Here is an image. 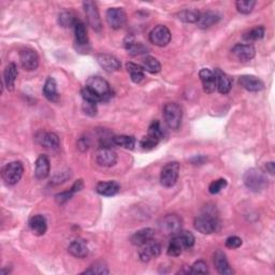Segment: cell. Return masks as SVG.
Returning <instances> with one entry per match:
<instances>
[{"label": "cell", "mask_w": 275, "mask_h": 275, "mask_svg": "<svg viewBox=\"0 0 275 275\" xmlns=\"http://www.w3.org/2000/svg\"><path fill=\"white\" fill-rule=\"evenodd\" d=\"M243 181L245 186L254 192H259L268 187V178L260 169L251 168L244 173Z\"/></svg>", "instance_id": "cell-1"}, {"label": "cell", "mask_w": 275, "mask_h": 275, "mask_svg": "<svg viewBox=\"0 0 275 275\" xmlns=\"http://www.w3.org/2000/svg\"><path fill=\"white\" fill-rule=\"evenodd\" d=\"M163 118L167 126L172 130H178L182 124L183 111L178 103L168 102L163 107Z\"/></svg>", "instance_id": "cell-2"}, {"label": "cell", "mask_w": 275, "mask_h": 275, "mask_svg": "<svg viewBox=\"0 0 275 275\" xmlns=\"http://www.w3.org/2000/svg\"><path fill=\"white\" fill-rule=\"evenodd\" d=\"M183 221L177 214H168L160 219L158 226L162 235L168 237H174L182 231Z\"/></svg>", "instance_id": "cell-3"}, {"label": "cell", "mask_w": 275, "mask_h": 275, "mask_svg": "<svg viewBox=\"0 0 275 275\" xmlns=\"http://www.w3.org/2000/svg\"><path fill=\"white\" fill-rule=\"evenodd\" d=\"M23 173H24L23 163L21 161H12L2 168L1 177L5 184L13 186L20 182L23 177Z\"/></svg>", "instance_id": "cell-4"}, {"label": "cell", "mask_w": 275, "mask_h": 275, "mask_svg": "<svg viewBox=\"0 0 275 275\" xmlns=\"http://www.w3.org/2000/svg\"><path fill=\"white\" fill-rule=\"evenodd\" d=\"M218 221L214 214H211L210 212L204 213L198 217L195 218L194 226L196 230H198L202 235H211L217 229Z\"/></svg>", "instance_id": "cell-5"}, {"label": "cell", "mask_w": 275, "mask_h": 275, "mask_svg": "<svg viewBox=\"0 0 275 275\" xmlns=\"http://www.w3.org/2000/svg\"><path fill=\"white\" fill-rule=\"evenodd\" d=\"M180 175V163L177 161L169 162L162 168L160 173V183L163 187L170 188L177 184Z\"/></svg>", "instance_id": "cell-6"}, {"label": "cell", "mask_w": 275, "mask_h": 275, "mask_svg": "<svg viewBox=\"0 0 275 275\" xmlns=\"http://www.w3.org/2000/svg\"><path fill=\"white\" fill-rule=\"evenodd\" d=\"M86 86L102 99V101L108 100L112 95L110 85L107 81L100 77H91L86 82Z\"/></svg>", "instance_id": "cell-7"}, {"label": "cell", "mask_w": 275, "mask_h": 275, "mask_svg": "<svg viewBox=\"0 0 275 275\" xmlns=\"http://www.w3.org/2000/svg\"><path fill=\"white\" fill-rule=\"evenodd\" d=\"M84 12L86 14L87 22H89L90 26L97 32H100L102 29V23L100 15H99V11L97 8L96 2L93 1H85L83 2Z\"/></svg>", "instance_id": "cell-8"}, {"label": "cell", "mask_w": 275, "mask_h": 275, "mask_svg": "<svg viewBox=\"0 0 275 275\" xmlns=\"http://www.w3.org/2000/svg\"><path fill=\"white\" fill-rule=\"evenodd\" d=\"M150 41L156 46L163 48L171 41V31L165 25H158L150 32Z\"/></svg>", "instance_id": "cell-9"}, {"label": "cell", "mask_w": 275, "mask_h": 275, "mask_svg": "<svg viewBox=\"0 0 275 275\" xmlns=\"http://www.w3.org/2000/svg\"><path fill=\"white\" fill-rule=\"evenodd\" d=\"M107 22L111 28L120 29L126 24L127 15L122 8H110L107 11Z\"/></svg>", "instance_id": "cell-10"}, {"label": "cell", "mask_w": 275, "mask_h": 275, "mask_svg": "<svg viewBox=\"0 0 275 275\" xmlns=\"http://www.w3.org/2000/svg\"><path fill=\"white\" fill-rule=\"evenodd\" d=\"M96 162L101 167H113L118 162V155L111 148L100 146L96 153Z\"/></svg>", "instance_id": "cell-11"}, {"label": "cell", "mask_w": 275, "mask_h": 275, "mask_svg": "<svg viewBox=\"0 0 275 275\" xmlns=\"http://www.w3.org/2000/svg\"><path fill=\"white\" fill-rule=\"evenodd\" d=\"M231 54L235 56L239 61L246 62L253 60L256 55V50L251 44H236L231 49Z\"/></svg>", "instance_id": "cell-12"}, {"label": "cell", "mask_w": 275, "mask_h": 275, "mask_svg": "<svg viewBox=\"0 0 275 275\" xmlns=\"http://www.w3.org/2000/svg\"><path fill=\"white\" fill-rule=\"evenodd\" d=\"M20 61L23 68L27 71L36 70L39 66V56L36 51L31 49H24L20 53Z\"/></svg>", "instance_id": "cell-13"}, {"label": "cell", "mask_w": 275, "mask_h": 275, "mask_svg": "<svg viewBox=\"0 0 275 275\" xmlns=\"http://www.w3.org/2000/svg\"><path fill=\"white\" fill-rule=\"evenodd\" d=\"M97 61L104 71L107 72H115L122 67V63L118 58L110 54L97 55Z\"/></svg>", "instance_id": "cell-14"}, {"label": "cell", "mask_w": 275, "mask_h": 275, "mask_svg": "<svg viewBox=\"0 0 275 275\" xmlns=\"http://www.w3.org/2000/svg\"><path fill=\"white\" fill-rule=\"evenodd\" d=\"M239 84L241 85L244 90H246L248 92H257L263 90L265 84L263 82L258 79L255 75H242V77L239 78Z\"/></svg>", "instance_id": "cell-15"}, {"label": "cell", "mask_w": 275, "mask_h": 275, "mask_svg": "<svg viewBox=\"0 0 275 275\" xmlns=\"http://www.w3.org/2000/svg\"><path fill=\"white\" fill-rule=\"evenodd\" d=\"M160 253H161L160 244H158L157 242L151 241L148 244H145L142 246V249L139 254L140 260L143 262H149L150 260L159 256Z\"/></svg>", "instance_id": "cell-16"}, {"label": "cell", "mask_w": 275, "mask_h": 275, "mask_svg": "<svg viewBox=\"0 0 275 275\" xmlns=\"http://www.w3.org/2000/svg\"><path fill=\"white\" fill-rule=\"evenodd\" d=\"M155 237V230L152 228H144V229L134 232L130 238V242L136 246H143L149 242L153 241Z\"/></svg>", "instance_id": "cell-17"}, {"label": "cell", "mask_w": 275, "mask_h": 275, "mask_svg": "<svg viewBox=\"0 0 275 275\" xmlns=\"http://www.w3.org/2000/svg\"><path fill=\"white\" fill-rule=\"evenodd\" d=\"M214 265L216 270L221 275H231L233 274V270L230 268L229 262H228L227 257L224 251L217 250L214 255Z\"/></svg>", "instance_id": "cell-18"}, {"label": "cell", "mask_w": 275, "mask_h": 275, "mask_svg": "<svg viewBox=\"0 0 275 275\" xmlns=\"http://www.w3.org/2000/svg\"><path fill=\"white\" fill-rule=\"evenodd\" d=\"M199 77L202 82L203 90L206 92L211 93L213 92L216 89V77L213 71H211L210 69H201L199 72Z\"/></svg>", "instance_id": "cell-19"}, {"label": "cell", "mask_w": 275, "mask_h": 275, "mask_svg": "<svg viewBox=\"0 0 275 275\" xmlns=\"http://www.w3.org/2000/svg\"><path fill=\"white\" fill-rule=\"evenodd\" d=\"M50 160L45 155H40L34 165V177L38 180H44L50 174Z\"/></svg>", "instance_id": "cell-20"}, {"label": "cell", "mask_w": 275, "mask_h": 275, "mask_svg": "<svg viewBox=\"0 0 275 275\" xmlns=\"http://www.w3.org/2000/svg\"><path fill=\"white\" fill-rule=\"evenodd\" d=\"M121 190V186L118 182L110 181V182H100L96 186V191L99 195L104 197H113L119 194Z\"/></svg>", "instance_id": "cell-21"}, {"label": "cell", "mask_w": 275, "mask_h": 275, "mask_svg": "<svg viewBox=\"0 0 275 275\" xmlns=\"http://www.w3.org/2000/svg\"><path fill=\"white\" fill-rule=\"evenodd\" d=\"M68 251L72 256L77 257V258H84V257L89 255V246H87V243L84 240L75 239L70 243Z\"/></svg>", "instance_id": "cell-22"}, {"label": "cell", "mask_w": 275, "mask_h": 275, "mask_svg": "<svg viewBox=\"0 0 275 275\" xmlns=\"http://www.w3.org/2000/svg\"><path fill=\"white\" fill-rule=\"evenodd\" d=\"M29 227L33 235L43 236L48 230V221L43 215H34L29 220Z\"/></svg>", "instance_id": "cell-23"}, {"label": "cell", "mask_w": 275, "mask_h": 275, "mask_svg": "<svg viewBox=\"0 0 275 275\" xmlns=\"http://www.w3.org/2000/svg\"><path fill=\"white\" fill-rule=\"evenodd\" d=\"M214 73L216 77V87H217V90L220 93L226 95V93L230 92L232 87L231 79L219 69H216Z\"/></svg>", "instance_id": "cell-24"}, {"label": "cell", "mask_w": 275, "mask_h": 275, "mask_svg": "<svg viewBox=\"0 0 275 275\" xmlns=\"http://www.w3.org/2000/svg\"><path fill=\"white\" fill-rule=\"evenodd\" d=\"M37 139L38 142L46 149L57 150L60 148V138H58L57 134L54 132H42Z\"/></svg>", "instance_id": "cell-25"}, {"label": "cell", "mask_w": 275, "mask_h": 275, "mask_svg": "<svg viewBox=\"0 0 275 275\" xmlns=\"http://www.w3.org/2000/svg\"><path fill=\"white\" fill-rule=\"evenodd\" d=\"M43 95L51 102H57L60 100V95L57 92V84L56 81L52 77L46 79L44 86H43Z\"/></svg>", "instance_id": "cell-26"}, {"label": "cell", "mask_w": 275, "mask_h": 275, "mask_svg": "<svg viewBox=\"0 0 275 275\" xmlns=\"http://www.w3.org/2000/svg\"><path fill=\"white\" fill-rule=\"evenodd\" d=\"M17 78V67L14 62H11L5 67L3 72V83L8 91H13Z\"/></svg>", "instance_id": "cell-27"}, {"label": "cell", "mask_w": 275, "mask_h": 275, "mask_svg": "<svg viewBox=\"0 0 275 275\" xmlns=\"http://www.w3.org/2000/svg\"><path fill=\"white\" fill-rule=\"evenodd\" d=\"M220 20V16L218 13L213 12V11H207V12L200 14V19H199L197 25L201 29H207L212 25L216 24Z\"/></svg>", "instance_id": "cell-28"}, {"label": "cell", "mask_w": 275, "mask_h": 275, "mask_svg": "<svg viewBox=\"0 0 275 275\" xmlns=\"http://www.w3.org/2000/svg\"><path fill=\"white\" fill-rule=\"evenodd\" d=\"M73 28H74V36L77 43L79 45H86L89 43V36H87V31L84 23L78 20Z\"/></svg>", "instance_id": "cell-29"}, {"label": "cell", "mask_w": 275, "mask_h": 275, "mask_svg": "<svg viewBox=\"0 0 275 275\" xmlns=\"http://www.w3.org/2000/svg\"><path fill=\"white\" fill-rule=\"evenodd\" d=\"M184 248H185V246L183 244L182 239L180 238L179 235H177L172 238L170 243H169L167 253L169 256H171V257H178L182 254Z\"/></svg>", "instance_id": "cell-30"}, {"label": "cell", "mask_w": 275, "mask_h": 275, "mask_svg": "<svg viewBox=\"0 0 275 275\" xmlns=\"http://www.w3.org/2000/svg\"><path fill=\"white\" fill-rule=\"evenodd\" d=\"M126 68L128 70V72L130 73V78L134 83L139 84L144 80L145 75H144V69L142 68V66H139L137 63H133V62H128L126 65Z\"/></svg>", "instance_id": "cell-31"}, {"label": "cell", "mask_w": 275, "mask_h": 275, "mask_svg": "<svg viewBox=\"0 0 275 275\" xmlns=\"http://www.w3.org/2000/svg\"><path fill=\"white\" fill-rule=\"evenodd\" d=\"M142 68L144 69V71H148L150 73H158L160 72L161 65L157 58L153 56H146L143 60Z\"/></svg>", "instance_id": "cell-32"}, {"label": "cell", "mask_w": 275, "mask_h": 275, "mask_svg": "<svg viewBox=\"0 0 275 275\" xmlns=\"http://www.w3.org/2000/svg\"><path fill=\"white\" fill-rule=\"evenodd\" d=\"M113 145L121 146L126 150H133L136 146V139L131 136H115L112 138Z\"/></svg>", "instance_id": "cell-33"}, {"label": "cell", "mask_w": 275, "mask_h": 275, "mask_svg": "<svg viewBox=\"0 0 275 275\" xmlns=\"http://www.w3.org/2000/svg\"><path fill=\"white\" fill-rule=\"evenodd\" d=\"M200 12H198L196 10H183L178 14V17L180 21L184 23H189V24H194V23H198L199 19H200Z\"/></svg>", "instance_id": "cell-34"}, {"label": "cell", "mask_w": 275, "mask_h": 275, "mask_svg": "<svg viewBox=\"0 0 275 275\" xmlns=\"http://www.w3.org/2000/svg\"><path fill=\"white\" fill-rule=\"evenodd\" d=\"M266 33V29L263 26H257L253 29H250L249 31H247L246 33L244 34L243 38L245 41L247 42H253V41H258L261 40L263 37H265Z\"/></svg>", "instance_id": "cell-35"}, {"label": "cell", "mask_w": 275, "mask_h": 275, "mask_svg": "<svg viewBox=\"0 0 275 275\" xmlns=\"http://www.w3.org/2000/svg\"><path fill=\"white\" fill-rule=\"evenodd\" d=\"M126 50L132 56L142 55V54H145V53H148V51H149V49L146 48L144 44L140 43V42H133V41H130V42L126 43Z\"/></svg>", "instance_id": "cell-36"}, {"label": "cell", "mask_w": 275, "mask_h": 275, "mask_svg": "<svg viewBox=\"0 0 275 275\" xmlns=\"http://www.w3.org/2000/svg\"><path fill=\"white\" fill-rule=\"evenodd\" d=\"M148 136L151 137L152 139L156 140V141H158V142L161 141V140L163 139V130H162L159 122L154 121L153 122H152L149 128Z\"/></svg>", "instance_id": "cell-37"}, {"label": "cell", "mask_w": 275, "mask_h": 275, "mask_svg": "<svg viewBox=\"0 0 275 275\" xmlns=\"http://www.w3.org/2000/svg\"><path fill=\"white\" fill-rule=\"evenodd\" d=\"M79 19L75 17V15L72 12H62L58 16V22H60V25L68 28V27H74L75 23H77Z\"/></svg>", "instance_id": "cell-38"}, {"label": "cell", "mask_w": 275, "mask_h": 275, "mask_svg": "<svg viewBox=\"0 0 275 275\" xmlns=\"http://www.w3.org/2000/svg\"><path fill=\"white\" fill-rule=\"evenodd\" d=\"M256 4L254 0H239L236 2L237 10L242 14H249Z\"/></svg>", "instance_id": "cell-39"}, {"label": "cell", "mask_w": 275, "mask_h": 275, "mask_svg": "<svg viewBox=\"0 0 275 275\" xmlns=\"http://www.w3.org/2000/svg\"><path fill=\"white\" fill-rule=\"evenodd\" d=\"M81 95H82V97H83V100L86 101V102H91V103L97 104V103L102 101V99L99 97L97 93H95L92 90H90L87 86H85L84 89L82 90Z\"/></svg>", "instance_id": "cell-40"}, {"label": "cell", "mask_w": 275, "mask_h": 275, "mask_svg": "<svg viewBox=\"0 0 275 275\" xmlns=\"http://www.w3.org/2000/svg\"><path fill=\"white\" fill-rule=\"evenodd\" d=\"M227 186V181L225 179H218V180H215L213 181L212 183L210 184L209 186V191L210 194L212 195H216L223 190L225 187Z\"/></svg>", "instance_id": "cell-41"}, {"label": "cell", "mask_w": 275, "mask_h": 275, "mask_svg": "<svg viewBox=\"0 0 275 275\" xmlns=\"http://www.w3.org/2000/svg\"><path fill=\"white\" fill-rule=\"evenodd\" d=\"M83 273L87 274H109L110 271L108 267L104 265L103 262H97L95 265H92L90 267V269H87Z\"/></svg>", "instance_id": "cell-42"}, {"label": "cell", "mask_w": 275, "mask_h": 275, "mask_svg": "<svg viewBox=\"0 0 275 275\" xmlns=\"http://www.w3.org/2000/svg\"><path fill=\"white\" fill-rule=\"evenodd\" d=\"M190 274H207L209 273L208 265L203 260H198L189 269Z\"/></svg>", "instance_id": "cell-43"}, {"label": "cell", "mask_w": 275, "mask_h": 275, "mask_svg": "<svg viewBox=\"0 0 275 275\" xmlns=\"http://www.w3.org/2000/svg\"><path fill=\"white\" fill-rule=\"evenodd\" d=\"M179 236H180L181 239H182L185 248H191L192 246H194V244H195V236L192 235L191 232H189V231H183L182 232V231H181L179 233Z\"/></svg>", "instance_id": "cell-44"}, {"label": "cell", "mask_w": 275, "mask_h": 275, "mask_svg": "<svg viewBox=\"0 0 275 275\" xmlns=\"http://www.w3.org/2000/svg\"><path fill=\"white\" fill-rule=\"evenodd\" d=\"M158 141H156V140H154V139H152L151 137H149V136H146V137H144L141 141H140V145H141V148L143 149V150H146V151H150V150H153V149H155L156 146L158 145Z\"/></svg>", "instance_id": "cell-45"}, {"label": "cell", "mask_w": 275, "mask_h": 275, "mask_svg": "<svg viewBox=\"0 0 275 275\" xmlns=\"http://www.w3.org/2000/svg\"><path fill=\"white\" fill-rule=\"evenodd\" d=\"M226 247L228 248H230V249H236V248H239L240 246L242 245V239L241 238H239L237 236H232V237H229L227 240H226Z\"/></svg>", "instance_id": "cell-46"}, {"label": "cell", "mask_w": 275, "mask_h": 275, "mask_svg": "<svg viewBox=\"0 0 275 275\" xmlns=\"http://www.w3.org/2000/svg\"><path fill=\"white\" fill-rule=\"evenodd\" d=\"M74 195V192L71 190V189H69V190H67V191H62V192H61V194H57L56 196H55V198H56V201L58 202V203H65V202H67L68 200H70V199H71V197Z\"/></svg>", "instance_id": "cell-47"}, {"label": "cell", "mask_w": 275, "mask_h": 275, "mask_svg": "<svg viewBox=\"0 0 275 275\" xmlns=\"http://www.w3.org/2000/svg\"><path fill=\"white\" fill-rule=\"evenodd\" d=\"M83 110H84L85 114L90 115V116H95L97 114V104L84 101Z\"/></svg>", "instance_id": "cell-48"}, {"label": "cell", "mask_w": 275, "mask_h": 275, "mask_svg": "<svg viewBox=\"0 0 275 275\" xmlns=\"http://www.w3.org/2000/svg\"><path fill=\"white\" fill-rule=\"evenodd\" d=\"M68 178H70V174H68L67 172H61V175H56L54 180H53V182L60 184L62 182H66Z\"/></svg>", "instance_id": "cell-49"}, {"label": "cell", "mask_w": 275, "mask_h": 275, "mask_svg": "<svg viewBox=\"0 0 275 275\" xmlns=\"http://www.w3.org/2000/svg\"><path fill=\"white\" fill-rule=\"evenodd\" d=\"M83 187H84V183H83V181L82 180H79V181H77V182H75L72 186H71V189L74 194L75 192H78V191H80V190H82L83 189Z\"/></svg>", "instance_id": "cell-50"}, {"label": "cell", "mask_w": 275, "mask_h": 275, "mask_svg": "<svg viewBox=\"0 0 275 275\" xmlns=\"http://www.w3.org/2000/svg\"><path fill=\"white\" fill-rule=\"evenodd\" d=\"M266 169L270 174H274V162H268L266 165Z\"/></svg>", "instance_id": "cell-51"}]
</instances>
